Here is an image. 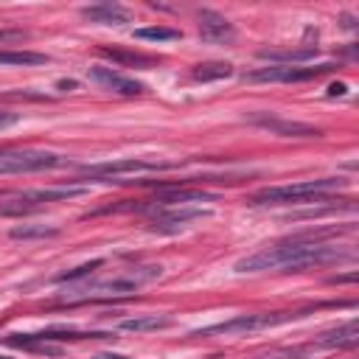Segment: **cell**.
<instances>
[{"label": "cell", "instance_id": "obj_24", "mask_svg": "<svg viewBox=\"0 0 359 359\" xmlns=\"http://www.w3.org/2000/svg\"><path fill=\"white\" fill-rule=\"evenodd\" d=\"M17 121H20V115H17V112H6V109H0V129L14 126Z\"/></svg>", "mask_w": 359, "mask_h": 359}, {"label": "cell", "instance_id": "obj_1", "mask_svg": "<svg viewBox=\"0 0 359 359\" xmlns=\"http://www.w3.org/2000/svg\"><path fill=\"white\" fill-rule=\"evenodd\" d=\"M353 250L331 247L323 241H294L286 238L280 244L264 247L236 264V272H266V269H283V272H303L311 266H325V264H339V261H353Z\"/></svg>", "mask_w": 359, "mask_h": 359}, {"label": "cell", "instance_id": "obj_9", "mask_svg": "<svg viewBox=\"0 0 359 359\" xmlns=\"http://www.w3.org/2000/svg\"><path fill=\"white\" fill-rule=\"evenodd\" d=\"M247 121L255 123V126H264V129H269V132H275V135H280V137H320V135H323V132H320L317 126H311V123L283 121V118H275V115H266V112H252V115H247Z\"/></svg>", "mask_w": 359, "mask_h": 359}, {"label": "cell", "instance_id": "obj_4", "mask_svg": "<svg viewBox=\"0 0 359 359\" xmlns=\"http://www.w3.org/2000/svg\"><path fill=\"white\" fill-rule=\"evenodd\" d=\"M115 331H79V328H45L36 334H11L6 342L11 348H28V351H42L48 356H56L59 348H50L48 342H76V339H109Z\"/></svg>", "mask_w": 359, "mask_h": 359}, {"label": "cell", "instance_id": "obj_16", "mask_svg": "<svg viewBox=\"0 0 359 359\" xmlns=\"http://www.w3.org/2000/svg\"><path fill=\"white\" fill-rule=\"evenodd\" d=\"M171 325V317L165 314H143V317H126L118 323L121 331H157V328H168Z\"/></svg>", "mask_w": 359, "mask_h": 359}, {"label": "cell", "instance_id": "obj_6", "mask_svg": "<svg viewBox=\"0 0 359 359\" xmlns=\"http://www.w3.org/2000/svg\"><path fill=\"white\" fill-rule=\"evenodd\" d=\"M180 163H157V160H137V157H126V160H112V163H93V165H81V174L90 177V182L104 177H121V174H137V171H165V168H177Z\"/></svg>", "mask_w": 359, "mask_h": 359}, {"label": "cell", "instance_id": "obj_13", "mask_svg": "<svg viewBox=\"0 0 359 359\" xmlns=\"http://www.w3.org/2000/svg\"><path fill=\"white\" fill-rule=\"evenodd\" d=\"M356 342H359V325H356V320H351L345 325H337V328L317 334L311 342V351L314 348H353Z\"/></svg>", "mask_w": 359, "mask_h": 359}, {"label": "cell", "instance_id": "obj_20", "mask_svg": "<svg viewBox=\"0 0 359 359\" xmlns=\"http://www.w3.org/2000/svg\"><path fill=\"white\" fill-rule=\"evenodd\" d=\"M48 56L45 53H36V50H0V65H22V67H31V65H45Z\"/></svg>", "mask_w": 359, "mask_h": 359}, {"label": "cell", "instance_id": "obj_30", "mask_svg": "<svg viewBox=\"0 0 359 359\" xmlns=\"http://www.w3.org/2000/svg\"><path fill=\"white\" fill-rule=\"evenodd\" d=\"M0 359H11V356H3V353H0Z\"/></svg>", "mask_w": 359, "mask_h": 359}, {"label": "cell", "instance_id": "obj_14", "mask_svg": "<svg viewBox=\"0 0 359 359\" xmlns=\"http://www.w3.org/2000/svg\"><path fill=\"white\" fill-rule=\"evenodd\" d=\"M81 17L90 20V22H98V25H123L129 22V11L118 3H95V6H84L81 8Z\"/></svg>", "mask_w": 359, "mask_h": 359}, {"label": "cell", "instance_id": "obj_12", "mask_svg": "<svg viewBox=\"0 0 359 359\" xmlns=\"http://www.w3.org/2000/svg\"><path fill=\"white\" fill-rule=\"evenodd\" d=\"M90 79L98 81L101 87L118 93V95H143L146 93V87L140 81H135V79H129V76H123V73H118L112 67H93Z\"/></svg>", "mask_w": 359, "mask_h": 359}, {"label": "cell", "instance_id": "obj_27", "mask_svg": "<svg viewBox=\"0 0 359 359\" xmlns=\"http://www.w3.org/2000/svg\"><path fill=\"white\" fill-rule=\"evenodd\" d=\"M345 93H348V84H342V81H334L328 87V95H345Z\"/></svg>", "mask_w": 359, "mask_h": 359}, {"label": "cell", "instance_id": "obj_5", "mask_svg": "<svg viewBox=\"0 0 359 359\" xmlns=\"http://www.w3.org/2000/svg\"><path fill=\"white\" fill-rule=\"evenodd\" d=\"M65 157L53 151H36V149H8L0 151V174H31L62 165Z\"/></svg>", "mask_w": 359, "mask_h": 359}, {"label": "cell", "instance_id": "obj_15", "mask_svg": "<svg viewBox=\"0 0 359 359\" xmlns=\"http://www.w3.org/2000/svg\"><path fill=\"white\" fill-rule=\"evenodd\" d=\"M258 56H261V59H266V62H286V65H297V62L314 59V56H317V45L292 48V50H272V48H261V50H258Z\"/></svg>", "mask_w": 359, "mask_h": 359}, {"label": "cell", "instance_id": "obj_3", "mask_svg": "<svg viewBox=\"0 0 359 359\" xmlns=\"http://www.w3.org/2000/svg\"><path fill=\"white\" fill-rule=\"evenodd\" d=\"M314 306H306V309H294V311H261V314H238V317H230L224 323H216V325H208L202 331H194L191 337H216V334H247V331H261V328H272V325H280V323H289V320H297V317H306Z\"/></svg>", "mask_w": 359, "mask_h": 359}, {"label": "cell", "instance_id": "obj_11", "mask_svg": "<svg viewBox=\"0 0 359 359\" xmlns=\"http://www.w3.org/2000/svg\"><path fill=\"white\" fill-rule=\"evenodd\" d=\"M199 34L205 42H216V45H227L236 39V28L227 17H222L219 11L202 8L199 11Z\"/></svg>", "mask_w": 359, "mask_h": 359}, {"label": "cell", "instance_id": "obj_10", "mask_svg": "<svg viewBox=\"0 0 359 359\" xmlns=\"http://www.w3.org/2000/svg\"><path fill=\"white\" fill-rule=\"evenodd\" d=\"M188 202H216V194H208L202 188L171 185V188H163L154 199H149V210H154V208H185Z\"/></svg>", "mask_w": 359, "mask_h": 359}, {"label": "cell", "instance_id": "obj_17", "mask_svg": "<svg viewBox=\"0 0 359 359\" xmlns=\"http://www.w3.org/2000/svg\"><path fill=\"white\" fill-rule=\"evenodd\" d=\"M101 56L118 62V65H132V67H154L157 59L146 56V53H132V50H118V48H98Z\"/></svg>", "mask_w": 359, "mask_h": 359}, {"label": "cell", "instance_id": "obj_28", "mask_svg": "<svg viewBox=\"0 0 359 359\" xmlns=\"http://www.w3.org/2000/svg\"><path fill=\"white\" fill-rule=\"evenodd\" d=\"M93 359H129V356H123V353H112V351H104V353H95Z\"/></svg>", "mask_w": 359, "mask_h": 359}, {"label": "cell", "instance_id": "obj_26", "mask_svg": "<svg viewBox=\"0 0 359 359\" xmlns=\"http://www.w3.org/2000/svg\"><path fill=\"white\" fill-rule=\"evenodd\" d=\"M356 280V272H348V275H334L328 278V283H353Z\"/></svg>", "mask_w": 359, "mask_h": 359}, {"label": "cell", "instance_id": "obj_23", "mask_svg": "<svg viewBox=\"0 0 359 359\" xmlns=\"http://www.w3.org/2000/svg\"><path fill=\"white\" fill-rule=\"evenodd\" d=\"M311 353V345H292V348H269L255 359H303Z\"/></svg>", "mask_w": 359, "mask_h": 359}, {"label": "cell", "instance_id": "obj_7", "mask_svg": "<svg viewBox=\"0 0 359 359\" xmlns=\"http://www.w3.org/2000/svg\"><path fill=\"white\" fill-rule=\"evenodd\" d=\"M337 65L325 62V65H314V67H300V65H275V67H261V70H252L247 73L250 81H311V79H320L323 73H331Z\"/></svg>", "mask_w": 359, "mask_h": 359}, {"label": "cell", "instance_id": "obj_29", "mask_svg": "<svg viewBox=\"0 0 359 359\" xmlns=\"http://www.w3.org/2000/svg\"><path fill=\"white\" fill-rule=\"evenodd\" d=\"M56 87H59V90H76V81H73V79H62Z\"/></svg>", "mask_w": 359, "mask_h": 359}, {"label": "cell", "instance_id": "obj_22", "mask_svg": "<svg viewBox=\"0 0 359 359\" xmlns=\"http://www.w3.org/2000/svg\"><path fill=\"white\" fill-rule=\"evenodd\" d=\"M135 36L137 39H151V42H171V39H180V31L165 28V25H151V28H135Z\"/></svg>", "mask_w": 359, "mask_h": 359}, {"label": "cell", "instance_id": "obj_2", "mask_svg": "<svg viewBox=\"0 0 359 359\" xmlns=\"http://www.w3.org/2000/svg\"><path fill=\"white\" fill-rule=\"evenodd\" d=\"M348 180L342 177H323V180H303L294 185H275L252 194L247 205L261 208V205H300V202H334L328 194L334 188H345ZM337 205V202H334Z\"/></svg>", "mask_w": 359, "mask_h": 359}, {"label": "cell", "instance_id": "obj_25", "mask_svg": "<svg viewBox=\"0 0 359 359\" xmlns=\"http://www.w3.org/2000/svg\"><path fill=\"white\" fill-rule=\"evenodd\" d=\"M17 39H25V31H6V28H0V42H17Z\"/></svg>", "mask_w": 359, "mask_h": 359}, {"label": "cell", "instance_id": "obj_18", "mask_svg": "<svg viewBox=\"0 0 359 359\" xmlns=\"http://www.w3.org/2000/svg\"><path fill=\"white\" fill-rule=\"evenodd\" d=\"M191 76L196 81H219V79L233 76V65L230 62H202L191 70Z\"/></svg>", "mask_w": 359, "mask_h": 359}, {"label": "cell", "instance_id": "obj_21", "mask_svg": "<svg viewBox=\"0 0 359 359\" xmlns=\"http://www.w3.org/2000/svg\"><path fill=\"white\" fill-rule=\"evenodd\" d=\"M98 266H104L101 258H95V261H90V264H81V266H73V269H67V272L53 275V283H76V280H81V278H90Z\"/></svg>", "mask_w": 359, "mask_h": 359}, {"label": "cell", "instance_id": "obj_8", "mask_svg": "<svg viewBox=\"0 0 359 359\" xmlns=\"http://www.w3.org/2000/svg\"><path fill=\"white\" fill-rule=\"evenodd\" d=\"M205 216H210V210H205V208H188V205L185 208H154L149 227L157 233H177L182 227H188V222H196Z\"/></svg>", "mask_w": 359, "mask_h": 359}, {"label": "cell", "instance_id": "obj_19", "mask_svg": "<svg viewBox=\"0 0 359 359\" xmlns=\"http://www.w3.org/2000/svg\"><path fill=\"white\" fill-rule=\"evenodd\" d=\"M8 236L22 238V241H28V238H53V236H59V227H53V224H17V227H11Z\"/></svg>", "mask_w": 359, "mask_h": 359}]
</instances>
